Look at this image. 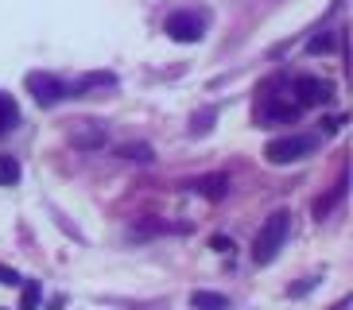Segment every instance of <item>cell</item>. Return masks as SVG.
Wrapping results in <instances>:
<instances>
[{"mask_svg": "<svg viewBox=\"0 0 353 310\" xmlns=\"http://www.w3.org/2000/svg\"><path fill=\"white\" fill-rule=\"evenodd\" d=\"M288 229H291V214L288 209H276V214L260 225L256 245H252V260H256V264H272V260L280 256L283 240H288Z\"/></svg>", "mask_w": 353, "mask_h": 310, "instance_id": "6da1fadb", "label": "cell"}, {"mask_svg": "<svg viewBox=\"0 0 353 310\" xmlns=\"http://www.w3.org/2000/svg\"><path fill=\"white\" fill-rule=\"evenodd\" d=\"M319 147V140L314 136H303V132H291V136H280V140H272L268 147H264V155H268V163L283 167V163H299V159H307V155Z\"/></svg>", "mask_w": 353, "mask_h": 310, "instance_id": "7a4b0ae2", "label": "cell"}, {"mask_svg": "<svg viewBox=\"0 0 353 310\" xmlns=\"http://www.w3.org/2000/svg\"><path fill=\"white\" fill-rule=\"evenodd\" d=\"M163 31H167V39H175V43H198L206 35V16H198V12H175V16H167Z\"/></svg>", "mask_w": 353, "mask_h": 310, "instance_id": "3957f363", "label": "cell"}, {"mask_svg": "<svg viewBox=\"0 0 353 310\" xmlns=\"http://www.w3.org/2000/svg\"><path fill=\"white\" fill-rule=\"evenodd\" d=\"M28 90H32V97L43 109H51V105H59L63 97H70V93H66V82H59L54 74H28Z\"/></svg>", "mask_w": 353, "mask_h": 310, "instance_id": "277c9868", "label": "cell"}, {"mask_svg": "<svg viewBox=\"0 0 353 310\" xmlns=\"http://www.w3.org/2000/svg\"><path fill=\"white\" fill-rule=\"evenodd\" d=\"M117 85V74H105V70H94V74H82L78 82L66 85V93H74V97H90V93H105Z\"/></svg>", "mask_w": 353, "mask_h": 310, "instance_id": "5b68a950", "label": "cell"}, {"mask_svg": "<svg viewBox=\"0 0 353 310\" xmlns=\"http://www.w3.org/2000/svg\"><path fill=\"white\" fill-rule=\"evenodd\" d=\"M326 97H330V85H326V82L307 78V74L295 78V105H299V109H303V105H322Z\"/></svg>", "mask_w": 353, "mask_h": 310, "instance_id": "8992f818", "label": "cell"}, {"mask_svg": "<svg viewBox=\"0 0 353 310\" xmlns=\"http://www.w3.org/2000/svg\"><path fill=\"white\" fill-rule=\"evenodd\" d=\"M70 140H74V147H85V152H94V147H101L105 144V128L97 121H82L78 128L70 132Z\"/></svg>", "mask_w": 353, "mask_h": 310, "instance_id": "52a82bcc", "label": "cell"}, {"mask_svg": "<svg viewBox=\"0 0 353 310\" xmlns=\"http://www.w3.org/2000/svg\"><path fill=\"white\" fill-rule=\"evenodd\" d=\"M295 116H299V105H280V101H264L260 105V121L264 124H291L295 121Z\"/></svg>", "mask_w": 353, "mask_h": 310, "instance_id": "ba28073f", "label": "cell"}, {"mask_svg": "<svg viewBox=\"0 0 353 310\" xmlns=\"http://www.w3.org/2000/svg\"><path fill=\"white\" fill-rule=\"evenodd\" d=\"M194 190L202 198H210V202H221V198L229 194V175H206V178H198Z\"/></svg>", "mask_w": 353, "mask_h": 310, "instance_id": "9c48e42d", "label": "cell"}, {"mask_svg": "<svg viewBox=\"0 0 353 310\" xmlns=\"http://www.w3.org/2000/svg\"><path fill=\"white\" fill-rule=\"evenodd\" d=\"M190 307L194 310H229V299L218 291H194L190 295Z\"/></svg>", "mask_w": 353, "mask_h": 310, "instance_id": "30bf717a", "label": "cell"}, {"mask_svg": "<svg viewBox=\"0 0 353 310\" xmlns=\"http://www.w3.org/2000/svg\"><path fill=\"white\" fill-rule=\"evenodd\" d=\"M23 175V167L16 155H0V186H16Z\"/></svg>", "mask_w": 353, "mask_h": 310, "instance_id": "8fae6325", "label": "cell"}, {"mask_svg": "<svg viewBox=\"0 0 353 310\" xmlns=\"http://www.w3.org/2000/svg\"><path fill=\"white\" fill-rule=\"evenodd\" d=\"M16 121H20V109H16V101H12V93H0V136L8 132Z\"/></svg>", "mask_w": 353, "mask_h": 310, "instance_id": "7c38bea8", "label": "cell"}, {"mask_svg": "<svg viewBox=\"0 0 353 310\" xmlns=\"http://www.w3.org/2000/svg\"><path fill=\"white\" fill-rule=\"evenodd\" d=\"M342 198H345V178H342V183H338V186H334V190H330V194H326V198H319V202H314V217H319V221H322V217H326V214H330L334 206H338V202H342Z\"/></svg>", "mask_w": 353, "mask_h": 310, "instance_id": "4fadbf2b", "label": "cell"}, {"mask_svg": "<svg viewBox=\"0 0 353 310\" xmlns=\"http://www.w3.org/2000/svg\"><path fill=\"white\" fill-rule=\"evenodd\" d=\"M39 299H43V287L35 279H28L23 291H20V310H39Z\"/></svg>", "mask_w": 353, "mask_h": 310, "instance_id": "5bb4252c", "label": "cell"}, {"mask_svg": "<svg viewBox=\"0 0 353 310\" xmlns=\"http://www.w3.org/2000/svg\"><path fill=\"white\" fill-rule=\"evenodd\" d=\"M117 155H121V159H136V163H152V159H156L148 144H125Z\"/></svg>", "mask_w": 353, "mask_h": 310, "instance_id": "9a60e30c", "label": "cell"}, {"mask_svg": "<svg viewBox=\"0 0 353 310\" xmlns=\"http://www.w3.org/2000/svg\"><path fill=\"white\" fill-rule=\"evenodd\" d=\"M319 279H322V276H307V279H303V283H299V287H291L288 295H291V299H303V295H307V291H311L314 283H319Z\"/></svg>", "mask_w": 353, "mask_h": 310, "instance_id": "2e32d148", "label": "cell"}, {"mask_svg": "<svg viewBox=\"0 0 353 310\" xmlns=\"http://www.w3.org/2000/svg\"><path fill=\"white\" fill-rule=\"evenodd\" d=\"M307 47H311L314 54H319V51H330V35H314V39L307 43Z\"/></svg>", "mask_w": 353, "mask_h": 310, "instance_id": "e0dca14e", "label": "cell"}, {"mask_svg": "<svg viewBox=\"0 0 353 310\" xmlns=\"http://www.w3.org/2000/svg\"><path fill=\"white\" fill-rule=\"evenodd\" d=\"M0 283H8V287H12V283H20V276H16V271H8V268H0Z\"/></svg>", "mask_w": 353, "mask_h": 310, "instance_id": "ac0fdd59", "label": "cell"}, {"mask_svg": "<svg viewBox=\"0 0 353 310\" xmlns=\"http://www.w3.org/2000/svg\"><path fill=\"white\" fill-rule=\"evenodd\" d=\"M210 245L218 248V252H229V248H233V240H225V237H214V240H210Z\"/></svg>", "mask_w": 353, "mask_h": 310, "instance_id": "d6986e66", "label": "cell"}, {"mask_svg": "<svg viewBox=\"0 0 353 310\" xmlns=\"http://www.w3.org/2000/svg\"><path fill=\"white\" fill-rule=\"evenodd\" d=\"M345 307H350V299H342V302H338V307H334V310H345Z\"/></svg>", "mask_w": 353, "mask_h": 310, "instance_id": "ffe728a7", "label": "cell"}]
</instances>
